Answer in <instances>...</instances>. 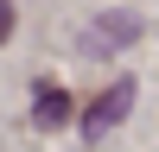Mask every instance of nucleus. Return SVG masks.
Listing matches in <instances>:
<instances>
[{
    "label": "nucleus",
    "mask_w": 159,
    "mask_h": 152,
    "mask_svg": "<svg viewBox=\"0 0 159 152\" xmlns=\"http://www.w3.org/2000/svg\"><path fill=\"white\" fill-rule=\"evenodd\" d=\"M13 32V0H0V38Z\"/></svg>",
    "instance_id": "nucleus-4"
},
{
    "label": "nucleus",
    "mask_w": 159,
    "mask_h": 152,
    "mask_svg": "<svg viewBox=\"0 0 159 152\" xmlns=\"http://www.w3.org/2000/svg\"><path fill=\"white\" fill-rule=\"evenodd\" d=\"M64 114H70V101H64V89H38V108H32V120H38V127H57Z\"/></svg>",
    "instance_id": "nucleus-3"
},
{
    "label": "nucleus",
    "mask_w": 159,
    "mask_h": 152,
    "mask_svg": "<svg viewBox=\"0 0 159 152\" xmlns=\"http://www.w3.org/2000/svg\"><path fill=\"white\" fill-rule=\"evenodd\" d=\"M134 38H140V19H134V13H115V19H96V38H89V44H134Z\"/></svg>",
    "instance_id": "nucleus-2"
},
{
    "label": "nucleus",
    "mask_w": 159,
    "mask_h": 152,
    "mask_svg": "<svg viewBox=\"0 0 159 152\" xmlns=\"http://www.w3.org/2000/svg\"><path fill=\"white\" fill-rule=\"evenodd\" d=\"M127 108H134V76H121L108 95H96V101H89V114H83V133H108V127L121 120Z\"/></svg>",
    "instance_id": "nucleus-1"
}]
</instances>
